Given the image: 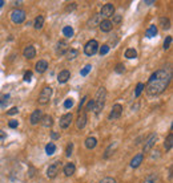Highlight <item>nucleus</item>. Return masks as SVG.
I'll list each match as a JSON object with an SVG mask.
<instances>
[{
	"label": "nucleus",
	"mask_w": 173,
	"mask_h": 183,
	"mask_svg": "<svg viewBox=\"0 0 173 183\" xmlns=\"http://www.w3.org/2000/svg\"><path fill=\"white\" fill-rule=\"evenodd\" d=\"M51 97H52V88L51 86H44L41 93H40V96H39V104L40 105L48 104Z\"/></svg>",
	"instance_id": "nucleus-3"
},
{
	"label": "nucleus",
	"mask_w": 173,
	"mask_h": 183,
	"mask_svg": "<svg viewBox=\"0 0 173 183\" xmlns=\"http://www.w3.org/2000/svg\"><path fill=\"white\" fill-rule=\"evenodd\" d=\"M156 141H157V134H156V133H152V134L149 135V137L146 138V141H145V145H144V153L151 151V149L156 145Z\"/></svg>",
	"instance_id": "nucleus-9"
},
{
	"label": "nucleus",
	"mask_w": 173,
	"mask_h": 183,
	"mask_svg": "<svg viewBox=\"0 0 173 183\" xmlns=\"http://www.w3.org/2000/svg\"><path fill=\"white\" fill-rule=\"evenodd\" d=\"M86 125V114L85 113H83V114L79 115L77 121H76V128L79 129V130H81V129H84Z\"/></svg>",
	"instance_id": "nucleus-16"
},
{
	"label": "nucleus",
	"mask_w": 173,
	"mask_h": 183,
	"mask_svg": "<svg viewBox=\"0 0 173 183\" xmlns=\"http://www.w3.org/2000/svg\"><path fill=\"white\" fill-rule=\"evenodd\" d=\"M99 183H116V179H113L111 177H106V178H103Z\"/></svg>",
	"instance_id": "nucleus-42"
},
{
	"label": "nucleus",
	"mask_w": 173,
	"mask_h": 183,
	"mask_svg": "<svg viewBox=\"0 0 173 183\" xmlns=\"http://www.w3.org/2000/svg\"><path fill=\"white\" fill-rule=\"evenodd\" d=\"M40 122H41V125L44 126V128H51V126L53 125V118L49 114H45V115L41 117Z\"/></svg>",
	"instance_id": "nucleus-20"
},
{
	"label": "nucleus",
	"mask_w": 173,
	"mask_h": 183,
	"mask_svg": "<svg viewBox=\"0 0 173 183\" xmlns=\"http://www.w3.org/2000/svg\"><path fill=\"white\" fill-rule=\"evenodd\" d=\"M93 109H95V99H89L88 105H86V108H85V112H91Z\"/></svg>",
	"instance_id": "nucleus-38"
},
{
	"label": "nucleus",
	"mask_w": 173,
	"mask_h": 183,
	"mask_svg": "<svg viewBox=\"0 0 173 183\" xmlns=\"http://www.w3.org/2000/svg\"><path fill=\"white\" fill-rule=\"evenodd\" d=\"M41 117H43V114H41V110H40V109L33 110V113L31 114V118H29L31 125H38L40 122V119H41Z\"/></svg>",
	"instance_id": "nucleus-12"
},
{
	"label": "nucleus",
	"mask_w": 173,
	"mask_h": 183,
	"mask_svg": "<svg viewBox=\"0 0 173 183\" xmlns=\"http://www.w3.org/2000/svg\"><path fill=\"white\" fill-rule=\"evenodd\" d=\"M72 122H73L72 113H67V114H64L61 118H60L59 125H60V128H61V129H68L69 126H71Z\"/></svg>",
	"instance_id": "nucleus-7"
},
{
	"label": "nucleus",
	"mask_w": 173,
	"mask_h": 183,
	"mask_svg": "<svg viewBox=\"0 0 173 183\" xmlns=\"http://www.w3.org/2000/svg\"><path fill=\"white\" fill-rule=\"evenodd\" d=\"M116 147H117V142H115V144H112L111 146H109L108 149L105 150V154H104V158H109L111 155L115 153V150H116Z\"/></svg>",
	"instance_id": "nucleus-26"
},
{
	"label": "nucleus",
	"mask_w": 173,
	"mask_h": 183,
	"mask_svg": "<svg viewBox=\"0 0 173 183\" xmlns=\"http://www.w3.org/2000/svg\"><path fill=\"white\" fill-rule=\"evenodd\" d=\"M18 125H19V122L16 121V119H11V121L8 122V126L11 129H15V128H18Z\"/></svg>",
	"instance_id": "nucleus-44"
},
{
	"label": "nucleus",
	"mask_w": 173,
	"mask_h": 183,
	"mask_svg": "<svg viewBox=\"0 0 173 183\" xmlns=\"http://www.w3.org/2000/svg\"><path fill=\"white\" fill-rule=\"evenodd\" d=\"M157 35V27L156 25H149V28H148V31L145 32V36L146 37H153V36H156Z\"/></svg>",
	"instance_id": "nucleus-25"
},
{
	"label": "nucleus",
	"mask_w": 173,
	"mask_h": 183,
	"mask_svg": "<svg viewBox=\"0 0 173 183\" xmlns=\"http://www.w3.org/2000/svg\"><path fill=\"white\" fill-rule=\"evenodd\" d=\"M99 51V43L96 40H89L84 46V53L86 56H93Z\"/></svg>",
	"instance_id": "nucleus-5"
},
{
	"label": "nucleus",
	"mask_w": 173,
	"mask_h": 183,
	"mask_svg": "<svg viewBox=\"0 0 173 183\" xmlns=\"http://www.w3.org/2000/svg\"><path fill=\"white\" fill-rule=\"evenodd\" d=\"M55 151H56V145L52 144V142H49V144L45 146V153H47V155L55 154Z\"/></svg>",
	"instance_id": "nucleus-28"
},
{
	"label": "nucleus",
	"mask_w": 173,
	"mask_h": 183,
	"mask_svg": "<svg viewBox=\"0 0 173 183\" xmlns=\"http://www.w3.org/2000/svg\"><path fill=\"white\" fill-rule=\"evenodd\" d=\"M4 137H5V134H4V133H3V131H0V139H3Z\"/></svg>",
	"instance_id": "nucleus-50"
},
{
	"label": "nucleus",
	"mask_w": 173,
	"mask_h": 183,
	"mask_svg": "<svg viewBox=\"0 0 173 183\" xmlns=\"http://www.w3.org/2000/svg\"><path fill=\"white\" fill-rule=\"evenodd\" d=\"M19 113V109L18 108H12V109H9L8 112H7V114L8 115H13V114H18Z\"/></svg>",
	"instance_id": "nucleus-45"
},
{
	"label": "nucleus",
	"mask_w": 173,
	"mask_h": 183,
	"mask_svg": "<svg viewBox=\"0 0 173 183\" xmlns=\"http://www.w3.org/2000/svg\"><path fill=\"white\" fill-rule=\"evenodd\" d=\"M109 48H111V46L106 45V44L103 45V46H100V48H99V53H100L101 56H104V55H106V53L109 52Z\"/></svg>",
	"instance_id": "nucleus-34"
},
{
	"label": "nucleus",
	"mask_w": 173,
	"mask_h": 183,
	"mask_svg": "<svg viewBox=\"0 0 173 183\" xmlns=\"http://www.w3.org/2000/svg\"><path fill=\"white\" fill-rule=\"evenodd\" d=\"M72 106H73V99L72 98H67L64 101V108L69 109V108H72Z\"/></svg>",
	"instance_id": "nucleus-41"
},
{
	"label": "nucleus",
	"mask_w": 173,
	"mask_h": 183,
	"mask_svg": "<svg viewBox=\"0 0 173 183\" xmlns=\"http://www.w3.org/2000/svg\"><path fill=\"white\" fill-rule=\"evenodd\" d=\"M68 44H67L65 41H59L57 43V48H56V55H59V56H63V55H65L67 52H68Z\"/></svg>",
	"instance_id": "nucleus-13"
},
{
	"label": "nucleus",
	"mask_w": 173,
	"mask_h": 183,
	"mask_svg": "<svg viewBox=\"0 0 173 183\" xmlns=\"http://www.w3.org/2000/svg\"><path fill=\"white\" fill-rule=\"evenodd\" d=\"M60 165H61V162L60 161H56L53 162V163L48 167V170H47V177L48 178H55L56 175L59 174V170H60Z\"/></svg>",
	"instance_id": "nucleus-8"
},
{
	"label": "nucleus",
	"mask_w": 173,
	"mask_h": 183,
	"mask_svg": "<svg viewBox=\"0 0 173 183\" xmlns=\"http://www.w3.org/2000/svg\"><path fill=\"white\" fill-rule=\"evenodd\" d=\"M144 88H145V85L142 84V82H139L137 86H136V92H135V97H139L140 94H141V92L144 90Z\"/></svg>",
	"instance_id": "nucleus-33"
},
{
	"label": "nucleus",
	"mask_w": 173,
	"mask_h": 183,
	"mask_svg": "<svg viewBox=\"0 0 173 183\" xmlns=\"http://www.w3.org/2000/svg\"><path fill=\"white\" fill-rule=\"evenodd\" d=\"M8 102H9V94H4L0 97V105L2 106H5Z\"/></svg>",
	"instance_id": "nucleus-35"
},
{
	"label": "nucleus",
	"mask_w": 173,
	"mask_h": 183,
	"mask_svg": "<svg viewBox=\"0 0 173 183\" xmlns=\"http://www.w3.org/2000/svg\"><path fill=\"white\" fill-rule=\"evenodd\" d=\"M11 20L15 24H21L23 21L25 20V12L23 9H13L11 12Z\"/></svg>",
	"instance_id": "nucleus-6"
},
{
	"label": "nucleus",
	"mask_w": 173,
	"mask_h": 183,
	"mask_svg": "<svg viewBox=\"0 0 173 183\" xmlns=\"http://www.w3.org/2000/svg\"><path fill=\"white\" fill-rule=\"evenodd\" d=\"M35 68H36V72L38 73H44L47 69H48V61H45V60H39V61L36 62Z\"/></svg>",
	"instance_id": "nucleus-15"
},
{
	"label": "nucleus",
	"mask_w": 173,
	"mask_h": 183,
	"mask_svg": "<svg viewBox=\"0 0 173 183\" xmlns=\"http://www.w3.org/2000/svg\"><path fill=\"white\" fill-rule=\"evenodd\" d=\"M113 15H115V5L112 3H106L105 5H103L99 16L104 17V20H108V17H112Z\"/></svg>",
	"instance_id": "nucleus-4"
},
{
	"label": "nucleus",
	"mask_w": 173,
	"mask_h": 183,
	"mask_svg": "<svg viewBox=\"0 0 173 183\" xmlns=\"http://www.w3.org/2000/svg\"><path fill=\"white\" fill-rule=\"evenodd\" d=\"M23 56L27 58V60H31L36 56V49L33 45H27L24 48V51H23Z\"/></svg>",
	"instance_id": "nucleus-11"
},
{
	"label": "nucleus",
	"mask_w": 173,
	"mask_h": 183,
	"mask_svg": "<svg viewBox=\"0 0 173 183\" xmlns=\"http://www.w3.org/2000/svg\"><path fill=\"white\" fill-rule=\"evenodd\" d=\"M71 78V73H69V71H61L57 74V81H59V84H65L68 80Z\"/></svg>",
	"instance_id": "nucleus-14"
},
{
	"label": "nucleus",
	"mask_w": 173,
	"mask_h": 183,
	"mask_svg": "<svg viewBox=\"0 0 173 183\" xmlns=\"http://www.w3.org/2000/svg\"><path fill=\"white\" fill-rule=\"evenodd\" d=\"M63 33H64L65 37L71 39L72 36H73V28H72V27H69V25H67V27L63 28Z\"/></svg>",
	"instance_id": "nucleus-30"
},
{
	"label": "nucleus",
	"mask_w": 173,
	"mask_h": 183,
	"mask_svg": "<svg viewBox=\"0 0 173 183\" xmlns=\"http://www.w3.org/2000/svg\"><path fill=\"white\" fill-rule=\"evenodd\" d=\"M51 137H52V139H57L59 138V134L56 131H52L51 133Z\"/></svg>",
	"instance_id": "nucleus-48"
},
{
	"label": "nucleus",
	"mask_w": 173,
	"mask_h": 183,
	"mask_svg": "<svg viewBox=\"0 0 173 183\" xmlns=\"http://www.w3.org/2000/svg\"><path fill=\"white\" fill-rule=\"evenodd\" d=\"M100 16L97 15V13H95V15L92 16L91 19H89V21H88V25L91 27V28H93V27H96V25H99L100 24Z\"/></svg>",
	"instance_id": "nucleus-24"
},
{
	"label": "nucleus",
	"mask_w": 173,
	"mask_h": 183,
	"mask_svg": "<svg viewBox=\"0 0 173 183\" xmlns=\"http://www.w3.org/2000/svg\"><path fill=\"white\" fill-rule=\"evenodd\" d=\"M171 72L166 69H160V71L155 72L151 76L146 85V93L149 96H158L168 88L169 82H171Z\"/></svg>",
	"instance_id": "nucleus-1"
},
{
	"label": "nucleus",
	"mask_w": 173,
	"mask_h": 183,
	"mask_svg": "<svg viewBox=\"0 0 173 183\" xmlns=\"http://www.w3.org/2000/svg\"><path fill=\"white\" fill-rule=\"evenodd\" d=\"M79 55V51L77 49H68V52H67V58L68 60H73L76 58Z\"/></svg>",
	"instance_id": "nucleus-31"
},
{
	"label": "nucleus",
	"mask_w": 173,
	"mask_h": 183,
	"mask_svg": "<svg viewBox=\"0 0 173 183\" xmlns=\"http://www.w3.org/2000/svg\"><path fill=\"white\" fill-rule=\"evenodd\" d=\"M96 145H97V139H96L95 137H88V138L85 139V147L89 149V150L95 149Z\"/></svg>",
	"instance_id": "nucleus-21"
},
{
	"label": "nucleus",
	"mask_w": 173,
	"mask_h": 183,
	"mask_svg": "<svg viewBox=\"0 0 173 183\" xmlns=\"http://www.w3.org/2000/svg\"><path fill=\"white\" fill-rule=\"evenodd\" d=\"M160 25H161L162 29H169V27H171V21H169L168 17H161V19H160Z\"/></svg>",
	"instance_id": "nucleus-29"
},
{
	"label": "nucleus",
	"mask_w": 173,
	"mask_h": 183,
	"mask_svg": "<svg viewBox=\"0 0 173 183\" xmlns=\"http://www.w3.org/2000/svg\"><path fill=\"white\" fill-rule=\"evenodd\" d=\"M121 113H122V106L121 105H120V104L113 105L112 112H111V114H109V119H117V118H120Z\"/></svg>",
	"instance_id": "nucleus-10"
},
{
	"label": "nucleus",
	"mask_w": 173,
	"mask_h": 183,
	"mask_svg": "<svg viewBox=\"0 0 173 183\" xmlns=\"http://www.w3.org/2000/svg\"><path fill=\"white\" fill-rule=\"evenodd\" d=\"M3 4H4V2H3V0H0V8L3 7Z\"/></svg>",
	"instance_id": "nucleus-51"
},
{
	"label": "nucleus",
	"mask_w": 173,
	"mask_h": 183,
	"mask_svg": "<svg viewBox=\"0 0 173 183\" xmlns=\"http://www.w3.org/2000/svg\"><path fill=\"white\" fill-rule=\"evenodd\" d=\"M115 71H116V73H124L125 72L124 64H117V65H116V68H115Z\"/></svg>",
	"instance_id": "nucleus-40"
},
{
	"label": "nucleus",
	"mask_w": 173,
	"mask_h": 183,
	"mask_svg": "<svg viewBox=\"0 0 173 183\" xmlns=\"http://www.w3.org/2000/svg\"><path fill=\"white\" fill-rule=\"evenodd\" d=\"M31 78H32V72L31 71L25 72L24 73V78H23V80H24L25 82H29V81H31Z\"/></svg>",
	"instance_id": "nucleus-43"
},
{
	"label": "nucleus",
	"mask_w": 173,
	"mask_h": 183,
	"mask_svg": "<svg viewBox=\"0 0 173 183\" xmlns=\"http://www.w3.org/2000/svg\"><path fill=\"white\" fill-rule=\"evenodd\" d=\"M125 57L126 58H136L137 57V51L133 48H128L125 51Z\"/></svg>",
	"instance_id": "nucleus-27"
},
{
	"label": "nucleus",
	"mask_w": 173,
	"mask_h": 183,
	"mask_svg": "<svg viewBox=\"0 0 173 183\" xmlns=\"http://www.w3.org/2000/svg\"><path fill=\"white\" fill-rule=\"evenodd\" d=\"M91 69H92V65H85L84 68L80 71V74H81V76H86L89 72H91Z\"/></svg>",
	"instance_id": "nucleus-37"
},
{
	"label": "nucleus",
	"mask_w": 173,
	"mask_h": 183,
	"mask_svg": "<svg viewBox=\"0 0 173 183\" xmlns=\"http://www.w3.org/2000/svg\"><path fill=\"white\" fill-rule=\"evenodd\" d=\"M142 161H144V154H137V155H135V158H133L132 161H131V167H133V169L139 167V166L142 163Z\"/></svg>",
	"instance_id": "nucleus-17"
},
{
	"label": "nucleus",
	"mask_w": 173,
	"mask_h": 183,
	"mask_svg": "<svg viewBox=\"0 0 173 183\" xmlns=\"http://www.w3.org/2000/svg\"><path fill=\"white\" fill-rule=\"evenodd\" d=\"M99 27H100V29H101L103 32H109L112 29L113 24H112L111 20H103V21H100Z\"/></svg>",
	"instance_id": "nucleus-19"
},
{
	"label": "nucleus",
	"mask_w": 173,
	"mask_h": 183,
	"mask_svg": "<svg viewBox=\"0 0 173 183\" xmlns=\"http://www.w3.org/2000/svg\"><path fill=\"white\" fill-rule=\"evenodd\" d=\"M33 27H35V29H41L43 27H44V16L39 15L38 17L35 19V21H33Z\"/></svg>",
	"instance_id": "nucleus-22"
},
{
	"label": "nucleus",
	"mask_w": 173,
	"mask_h": 183,
	"mask_svg": "<svg viewBox=\"0 0 173 183\" xmlns=\"http://www.w3.org/2000/svg\"><path fill=\"white\" fill-rule=\"evenodd\" d=\"M72 150H73V144L71 142V144H69L68 146H67V149H65V157H71Z\"/></svg>",
	"instance_id": "nucleus-39"
},
{
	"label": "nucleus",
	"mask_w": 173,
	"mask_h": 183,
	"mask_svg": "<svg viewBox=\"0 0 173 183\" xmlns=\"http://www.w3.org/2000/svg\"><path fill=\"white\" fill-rule=\"evenodd\" d=\"M172 44V36H166V39L164 40V49H169Z\"/></svg>",
	"instance_id": "nucleus-36"
},
{
	"label": "nucleus",
	"mask_w": 173,
	"mask_h": 183,
	"mask_svg": "<svg viewBox=\"0 0 173 183\" xmlns=\"http://www.w3.org/2000/svg\"><path fill=\"white\" fill-rule=\"evenodd\" d=\"M86 99H88V97H86V96H85V97H83V99H81V101H80V106H79V109H80V110H81V108H83V106H84V104L86 102Z\"/></svg>",
	"instance_id": "nucleus-47"
},
{
	"label": "nucleus",
	"mask_w": 173,
	"mask_h": 183,
	"mask_svg": "<svg viewBox=\"0 0 173 183\" xmlns=\"http://www.w3.org/2000/svg\"><path fill=\"white\" fill-rule=\"evenodd\" d=\"M75 7H76V4H75V3H72V5H69L67 9H68V11H69V9H73V8H75Z\"/></svg>",
	"instance_id": "nucleus-49"
},
{
	"label": "nucleus",
	"mask_w": 173,
	"mask_h": 183,
	"mask_svg": "<svg viewBox=\"0 0 173 183\" xmlns=\"http://www.w3.org/2000/svg\"><path fill=\"white\" fill-rule=\"evenodd\" d=\"M105 97H106V90L105 88H100L97 93H96V98H95V110L96 113H99L103 110V108H104L105 105Z\"/></svg>",
	"instance_id": "nucleus-2"
},
{
	"label": "nucleus",
	"mask_w": 173,
	"mask_h": 183,
	"mask_svg": "<svg viewBox=\"0 0 173 183\" xmlns=\"http://www.w3.org/2000/svg\"><path fill=\"white\" fill-rule=\"evenodd\" d=\"M121 21V16L120 15H113V23H120ZM112 23V24H113Z\"/></svg>",
	"instance_id": "nucleus-46"
},
{
	"label": "nucleus",
	"mask_w": 173,
	"mask_h": 183,
	"mask_svg": "<svg viewBox=\"0 0 173 183\" xmlns=\"http://www.w3.org/2000/svg\"><path fill=\"white\" fill-rule=\"evenodd\" d=\"M172 146H173V134L171 133V134H169L168 137L165 138V142H164V147H165V150L168 151V150H171V149H172Z\"/></svg>",
	"instance_id": "nucleus-23"
},
{
	"label": "nucleus",
	"mask_w": 173,
	"mask_h": 183,
	"mask_svg": "<svg viewBox=\"0 0 173 183\" xmlns=\"http://www.w3.org/2000/svg\"><path fill=\"white\" fill-rule=\"evenodd\" d=\"M75 171H76V166H75V163H72V162H68V163L64 166V174L67 175V177L73 175Z\"/></svg>",
	"instance_id": "nucleus-18"
},
{
	"label": "nucleus",
	"mask_w": 173,
	"mask_h": 183,
	"mask_svg": "<svg viewBox=\"0 0 173 183\" xmlns=\"http://www.w3.org/2000/svg\"><path fill=\"white\" fill-rule=\"evenodd\" d=\"M157 179H158V175L157 174H149L148 177L145 178L144 183H157Z\"/></svg>",
	"instance_id": "nucleus-32"
}]
</instances>
